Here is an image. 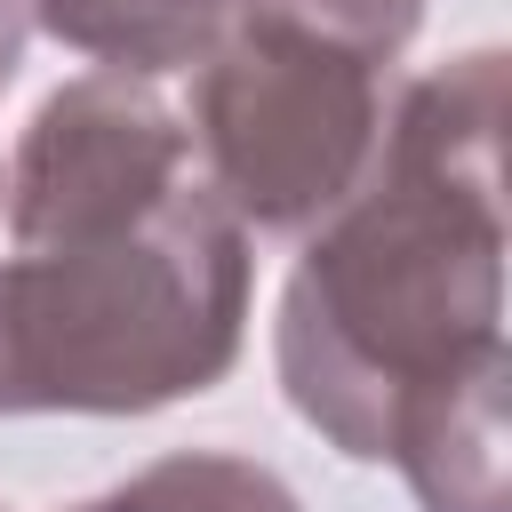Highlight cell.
I'll return each instance as SVG.
<instances>
[{"label": "cell", "mask_w": 512, "mask_h": 512, "mask_svg": "<svg viewBox=\"0 0 512 512\" xmlns=\"http://www.w3.org/2000/svg\"><path fill=\"white\" fill-rule=\"evenodd\" d=\"M72 512H304L296 488L248 456H216V448H184L160 456L144 472H128L120 488L72 504Z\"/></svg>", "instance_id": "52a82bcc"}, {"label": "cell", "mask_w": 512, "mask_h": 512, "mask_svg": "<svg viewBox=\"0 0 512 512\" xmlns=\"http://www.w3.org/2000/svg\"><path fill=\"white\" fill-rule=\"evenodd\" d=\"M248 232L176 184L144 224L0 264V416H152L240 360Z\"/></svg>", "instance_id": "7a4b0ae2"}, {"label": "cell", "mask_w": 512, "mask_h": 512, "mask_svg": "<svg viewBox=\"0 0 512 512\" xmlns=\"http://www.w3.org/2000/svg\"><path fill=\"white\" fill-rule=\"evenodd\" d=\"M192 136L184 112L136 80V72H80L64 80L8 160V240L16 248H64L96 232L144 224L176 184H192Z\"/></svg>", "instance_id": "277c9868"}, {"label": "cell", "mask_w": 512, "mask_h": 512, "mask_svg": "<svg viewBox=\"0 0 512 512\" xmlns=\"http://www.w3.org/2000/svg\"><path fill=\"white\" fill-rule=\"evenodd\" d=\"M504 384H512V360H504V344H488L480 360H464L456 376H440L432 392H416L400 408L384 464L408 472L424 512H512V496H504Z\"/></svg>", "instance_id": "5b68a950"}, {"label": "cell", "mask_w": 512, "mask_h": 512, "mask_svg": "<svg viewBox=\"0 0 512 512\" xmlns=\"http://www.w3.org/2000/svg\"><path fill=\"white\" fill-rule=\"evenodd\" d=\"M248 16H280V24H304V32H320V40H336V48H352V56H368V64H384L392 72V56L416 40V24H424V0H256ZM240 16V24H248Z\"/></svg>", "instance_id": "ba28073f"}, {"label": "cell", "mask_w": 512, "mask_h": 512, "mask_svg": "<svg viewBox=\"0 0 512 512\" xmlns=\"http://www.w3.org/2000/svg\"><path fill=\"white\" fill-rule=\"evenodd\" d=\"M256 0H32V24L96 72H192Z\"/></svg>", "instance_id": "8992f818"}, {"label": "cell", "mask_w": 512, "mask_h": 512, "mask_svg": "<svg viewBox=\"0 0 512 512\" xmlns=\"http://www.w3.org/2000/svg\"><path fill=\"white\" fill-rule=\"evenodd\" d=\"M504 56L472 48L408 80L368 176L312 224L280 288L288 408L360 464H384L416 392L480 360L504 320Z\"/></svg>", "instance_id": "6da1fadb"}, {"label": "cell", "mask_w": 512, "mask_h": 512, "mask_svg": "<svg viewBox=\"0 0 512 512\" xmlns=\"http://www.w3.org/2000/svg\"><path fill=\"white\" fill-rule=\"evenodd\" d=\"M24 40H32V0H0V88L24 64Z\"/></svg>", "instance_id": "9c48e42d"}, {"label": "cell", "mask_w": 512, "mask_h": 512, "mask_svg": "<svg viewBox=\"0 0 512 512\" xmlns=\"http://www.w3.org/2000/svg\"><path fill=\"white\" fill-rule=\"evenodd\" d=\"M384 64L248 16L192 64V160L240 232H312L376 160L384 136Z\"/></svg>", "instance_id": "3957f363"}]
</instances>
